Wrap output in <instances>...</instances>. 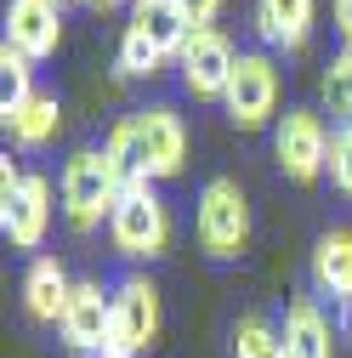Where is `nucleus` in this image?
<instances>
[{
	"instance_id": "obj_2",
	"label": "nucleus",
	"mask_w": 352,
	"mask_h": 358,
	"mask_svg": "<svg viewBox=\"0 0 352 358\" xmlns=\"http://www.w3.org/2000/svg\"><path fill=\"white\" fill-rule=\"evenodd\" d=\"M193 239L210 262H239L250 250V199L233 176H210L193 205Z\"/></svg>"
},
{
	"instance_id": "obj_25",
	"label": "nucleus",
	"mask_w": 352,
	"mask_h": 358,
	"mask_svg": "<svg viewBox=\"0 0 352 358\" xmlns=\"http://www.w3.org/2000/svg\"><path fill=\"white\" fill-rule=\"evenodd\" d=\"M335 29L346 34V46H352V0H335Z\"/></svg>"
},
{
	"instance_id": "obj_21",
	"label": "nucleus",
	"mask_w": 352,
	"mask_h": 358,
	"mask_svg": "<svg viewBox=\"0 0 352 358\" xmlns=\"http://www.w3.org/2000/svg\"><path fill=\"white\" fill-rule=\"evenodd\" d=\"M318 92L330 103V114H341V125L352 120V46H341L330 63H324V80H318Z\"/></svg>"
},
{
	"instance_id": "obj_22",
	"label": "nucleus",
	"mask_w": 352,
	"mask_h": 358,
	"mask_svg": "<svg viewBox=\"0 0 352 358\" xmlns=\"http://www.w3.org/2000/svg\"><path fill=\"white\" fill-rule=\"evenodd\" d=\"M324 176H330V182L352 199V120L330 131V171H324Z\"/></svg>"
},
{
	"instance_id": "obj_26",
	"label": "nucleus",
	"mask_w": 352,
	"mask_h": 358,
	"mask_svg": "<svg viewBox=\"0 0 352 358\" xmlns=\"http://www.w3.org/2000/svg\"><path fill=\"white\" fill-rule=\"evenodd\" d=\"M85 6H103V12H108V6H119V0H85Z\"/></svg>"
},
{
	"instance_id": "obj_23",
	"label": "nucleus",
	"mask_w": 352,
	"mask_h": 358,
	"mask_svg": "<svg viewBox=\"0 0 352 358\" xmlns=\"http://www.w3.org/2000/svg\"><path fill=\"white\" fill-rule=\"evenodd\" d=\"M23 176H29V171H23V165H17L12 154L0 159V205H6V199H17V188H23Z\"/></svg>"
},
{
	"instance_id": "obj_11",
	"label": "nucleus",
	"mask_w": 352,
	"mask_h": 358,
	"mask_svg": "<svg viewBox=\"0 0 352 358\" xmlns=\"http://www.w3.org/2000/svg\"><path fill=\"white\" fill-rule=\"evenodd\" d=\"M0 234H6L12 250H40L46 245V234H52V182L46 176H34V171L23 176L17 199L0 205Z\"/></svg>"
},
{
	"instance_id": "obj_13",
	"label": "nucleus",
	"mask_w": 352,
	"mask_h": 358,
	"mask_svg": "<svg viewBox=\"0 0 352 358\" xmlns=\"http://www.w3.org/2000/svg\"><path fill=\"white\" fill-rule=\"evenodd\" d=\"M313 17H318V0H256V34L284 52H301L313 40Z\"/></svg>"
},
{
	"instance_id": "obj_4",
	"label": "nucleus",
	"mask_w": 352,
	"mask_h": 358,
	"mask_svg": "<svg viewBox=\"0 0 352 358\" xmlns=\"http://www.w3.org/2000/svg\"><path fill=\"white\" fill-rule=\"evenodd\" d=\"M159 285L148 273H131L119 290H114V330H108V352L103 358H142L154 341H159Z\"/></svg>"
},
{
	"instance_id": "obj_16",
	"label": "nucleus",
	"mask_w": 352,
	"mask_h": 358,
	"mask_svg": "<svg viewBox=\"0 0 352 358\" xmlns=\"http://www.w3.org/2000/svg\"><path fill=\"white\" fill-rule=\"evenodd\" d=\"M0 120H6L12 143H17L23 154H40V148H52V143H57V131H63V103L46 97V92H34L17 114H0Z\"/></svg>"
},
{
	"instance_id": "obj_10",
	"label": "nucleus",
	"mask_w": 352,
	"mask_h": 358,
	"mask_svg": "<svg viewBox=\"0 0 352 358\" xmlns=\"http://www.w3.org/2000/svg\"><path fill=\"white\" fill-rule=\"evenodd\" d=\"M6 46L29 63H46L63 46V6L57 0H6Z\"/></svg>"
},
{
	"instance_id": "obj_1",
	"label": "nucleus",
	"mask_w": 352,
	"mask_h": 358,
	"mask_svg": "<svg viewBox=\"0 0 352 358\" xmlns=\"http://www.w3.org/2000/svg\"><path fill=\"white\" fill-rule=\"evenodd\" d=\"M119 188H125V176L114 171V159L103 148H74L63 159V216H68V228L74 234L103 228L119 205Z\"/></svg>"
},
{
	"instance_id": "obj_6",
	"label": "nucleus",
	"mask_w": 352,
	"mask_h": 358,
	"mask_svg": "<svg viewBox=\"0 0 352 358\" xmlns=\"http://www.w3.org/2000/svg\"><path fill=\"white\" fill-rule=\"evenodd\" d=\"M137 114V159L148 182H170L182 176L188 165V125L170 103H148V108H131Z\"/></svg>"
},
{
	"instance_id": "obj_12",
	"label": "nucleus",
	"mask_w": 352,
	"mask_h": 358,
	"mask_svg": "<svg viewBox=\"0 0 352 358\" xmlns=\"http://www.w3.org/2000/svg\"><path fill=\"white\" fill-rule=\"evenodd\" d=\"M68 296H74V279L57 256H34L29 273H23V307L34 324H63L68 313Z\"/></svg>"
},
{
	"instance_id": "obj_8",
	"label": "nucleus",
	"mask_w": 352,
	"mask_h": 358,
	"mask_svg": "<svg viewBox=\"0 0 352 358\" xmlns=\"http://www.w3.org/2000/svg\"><path fill=\"white\" fill-rule=\"evenodd\" d=\"M233 63H239V52H233V40H228L222 29H193L188 46H182V57H176L182 85H188L193 97H205V103H222V97H228Z\"/></svg>"
},
{
	"instance_id": "obj_5",
	"label": "nucleus",
	"mask_w": 352,
	"mask_h": 358,
	"mask_svg": "<svg viewBox=\"0 0 352 358\" xmlns=\"http://www.w3.org/2000/svg\"><path fill=\"white\" fill-rule=\"evenodd\" d=\"M279 92H284L279 63H273L267 52H239L222 108H228V120H233L239 131H261V125L279 114Z\"/></svg>"
},
{
	"instance_id": "obj_19",
	"label": "nucleus",
	"mask_w": 352,
	"mask_h": 358,
	"mask_svg": "<svg viewBox=\"0 0 352 358\" xmlns=\"http://www.w3.org/2000/svg\"><path fill=\"white\" fill-rule=\"evenodd\" d=\"M284 352V330L267 313H244L233 324V358H279Z\"/></svg>"
},
{
	"instance_id": "obj_14",
	"label": "nucleus",
	"mask_w": 352,
	"mask_h": 358,
	"mask_svg": "<svg viewBox=\"0 0 352 358\" xmlns=\"http://www.w3.org/2000/svg\"><path fill=\"white\" fill-rule=\"evenodd\" d=\"M284 358H335V330L313 296H295L284 313Z\"/></svg>"
},
{
	"instance_id": "obj_24",
	"label": "nucleus",
	"mask_w": 352,
	"mask_h": 358,
	"mask_svg": "<svg viewBox=\"0 0 352 358\" xmlns=\"http://www.w3.org/2000/svg\"><path fill=\"white\" fill-rule=\"evenodd\" d=\"M182 12L193 29H216V12H222V0H182Z\"/></svg>"
},
{
	"instance_id": "obj_27",
	"label": "nucleus",
	"mask_w": 352,
	"mask_h": 358,
	"mask_svg": "<svg viewBox=\"0 0 352 358\" xmlns=\"http://www.w3.org/2000/svg\"><path fill=\"white\" fill-rule=\"evenodd\" d=\"M57 6H68V0H57Z\"/></svg>"
},
{
	"instance_id": "obj_3",
	"label": "nucleus",
	"mask_w": 352,
	"mask_h": 358,
	"mask_svg": "<svg viewBox=\"0 0 352 358\" xmlns=\"http://www.w3.org/2000/svg\"><path fill=\"white\" fill-rule=\"evenodd\" d=\"M108 239L131 262H159L170 250V205L154 194V182H125L119 205L108 216Z\"/></svg>"
},
{
	"instance_id": "obj_7",
	"label": "nucleus",
	"mask_w": 352,
	"mask_h": 358,
	"mask_svg": "<svg viewBox=\"0 0 352 358\" xmlns=\"http://www.w3.org/2000/svg\"><path fill=\"white\" fill-rule=\"evenodd\" d=\"M273 159L290 182H318L330 171V131L313 108H290L273 125Z\"/></svg>"
},
{
	"instance_id": "obj_28",
	"label": "nucleus",
	"mask_w": 352,
	"mask_h": 358,
	"mask_svg": "<svg viewBox=\"0 0 352 358\" xmlns=\"http://www.w3.org/2000/svg\"><path fill=\"white\" fill-rule=\"evenodd\" d=\"M279 358H284V352H279Z\"/></svg>"
},
{
	"instance_id": "obj_20",
	"label": "nucleus",
	"mask_w": 352,
	"mask_h": 358,
	"mask_svg": "<svg viewBox=\"0 0 352 358\" xmlns=\"http://www.w3.org/2000/svg\"><path fill=\"white\" fill-rule=\"evenodd\" d=\"M165 63H170V57L154 46V40H148L137 23H125V34H119V74H125V80H154Z\"/></svg>"
},
{
	"instance_id": "obj_18",
	"label": "nucleus",
	"mask_w": 352,
	"mask_h": 358,
	"mask_svg": "<svg viewBox=\"0 0 352 358\" xmlns=\"http://www.w3.org/2000/svg\"><path fill=\"white\" fill-rule=\"evenodd\" d=\"M29 97H34V63L0 40V114H17Z\"/></svg>"
},
{
	"instance_id": "obj_9",
	"label": "nucleus",
	"mask_w": 352,
	"mask_h": 358,
	"mask_svg": "<svg viewBox=\"0 0 352 358\" xmlns=\"http://www.w3.org/2000/svg\"><path fill=\"white\" fill-rule=\"evenodd\" d=\"M57 330H63V347L68 352L103 358L108 352V330H114V296L97 279H74V296H68V313H63Z\"/></svg>"
},
{
	"instance_id": "obj_17",
	"label": "nucleus",
	"mask_w": 352,
	"mask_h": 358,
	"mask_svg": "<svg viewBox=\"0 0 352 358\" xmlns=\"http://www.w3.org/2000/svg\"><path fill=\"white\" fill-rule=\"evenodd\" d=\"M131 23H137L165 57H182L188 34H193V23H188V12H182V0H137V6H131Z\"/></svg>"
},
{
	"instance_id": "obj_15",
	"label": "nucleus",
	"mask_w": 352,
	"mask_h": 358,
	"mask_svg": "<svg viewBox=\"0 0 352 358\" xmlns=\"http://www.w3.org/2000/svg\"><path fill=\"white\" fill-rule=\"evenodd\" d=\"M313 285L335 307H352V228L318 234V245H313Z\"/></svg>"
}]
</instances>
